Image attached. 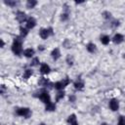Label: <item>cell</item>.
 <instances>
[{
    "mask_svg": "<svg viewBox=\"0 0 125 125\" xmlns=\"http://www.w3.org/2000/svg\"><path fill=\"white\" fill-rule=\"evenodd\" d=\"M38 62H39V59L38 58H34L33 60H32V62H31V65H37L38 64Z\"/></svg>",
    "mask_w": 125,
    "mask_h": 125,
    "instance_id": "obj_24",
    "label": "cell"
},
{
    "mask_svg": "<svg viewBox=\"0 0 125 125\" xmlns=\"http://www.w3.org/2000/svg\"><path fill=\"white\" fill-rule=\"evenodd\" d=\"M34 50L32 49V48H28V49H26V50H24V52H23V55L26 57V58H31V57H33V55H34Z\"/></svg>",
    "mask_w": 125,
    "mask_h": 125,
    "instance_id": "obj_11",
    "label": "cell"
},
{
    "mask_svg": "<svg viewBox=\"0 0 125 125\" xmlns=\"http://www.w3.org/2000/svg\"><path fill=\"white\" fill-rule=\"evenodd\" d=\"M17 20L20 21V22H22L26 20V16L23 12H18L17 13Z\"/></svg>",
    "mask_w": 125,
    "mask_h": 125,
    "instance_id": "obj_10",
    "label": "cell"
},
{
    "mask_svg": "<svg viewBox=\"0 0 125 125\" xmlns=\"http://www.w3.org/2000/svg\"><path fill=\"white\" fill-rule=\"evenodd\" d=\"M39 98H40V100L43 102V103H45L46 104H50L51 102V99H50V95L48 94V92H42L41 94H40V96H39Z\"/></svg>",
    "mask_w": 125,
    "mask_h": 125,
    "instance_id": "obj_4",
    "label": "cell"
},
{
    "mask_svg": "<svg viewBox=\"0 0 125 125\" xmlns=\"http://www.w3.org/2000/svg\"><path fill=\"white\" fill-rule=\"evenodd\" d=\"M17 114L20 116H23V117H28L30 115V110L27 107H21L19 108L17 110Z\"/></svg>",
    "mask_w": 125,
    "mask_h": 125,
    "instance_id": "obj_3",
    "label": "cell"
},
{
    "mask_svg": "<svg viewBox=\"0 0 125 125\" xmlns=\"http://www.w3.org/2000/svg\"><path fill=\"white\" fill-rule=\"evenodd\" d=\"M109 107H110L111 110L116 111V110L118 109V107H119V103H118V101H117L116 99H111L110 102H109Z\"/></svg>",
    "mask_w": 125,
    "mask_h": 125,
    "instance_id": "obj_5",
    "label": "cell"
},
{
    "mask_svg": "<svg viewBox=\"0 0 125 125\" xmlns=\"http://www.w3.org/2000/svg\"><path fill=\"white\" fill-rule=\"evenodd\" d=\"M101 125H107V124H106V123H102Z\"/></svg>",
    "mask_w": 125,
    "mask_h": 125,
    "instance_id": "obj_31",
    "label": "cell"
},
{
    "mask_svg": "<svg viewBox=\"0 0 125 125\" xmlns=\"http://www.w3.org/2000/svg\"><path fill=\"white\" fill-rule=\"evenodd\" d=\"M31 75H32V70H31V69H25V70H24V72H23V78L27 79V78H29Z\"/></svg>",
    "mask_w": 125,
    "mask_h": 125,
    "instance_id": "obj_17",
    "label": "cell"
},
{
    "mask_svg": "<svg viewBox=\"0 0 125 125\" xmlns=\"http://www.w3.org/2000/svg\"><path fill=\"white\" fill-rule=\"evenodd\" d=\"M50 71H51V68H50V66L47 63H42L41 64V66H40V72L42 74H48Z\"/></svg>",
    "mask_w": 125,
    "mask_h": 125,
    "instance_id": "obj_6",
    "label": "cell"
},
{
    "mask_svg": "<svg viewBox=\"0 0 125 125\" xmlns=\"http://www.w3.org/2000/svg\"><path fill=\"white\" fill-rule=\"evenodd\" d=\"M20 30H21V37H24V36L27 35V29H26V28H24V27H21Z\"/></svg>",
    "mask_w": 125,
    "mask_h": 125,
    "instance_id": "obj_20",
    "label": "cell"
},
{
    "mask_svg": "<svg viewBox=\"0 0 125 125\" xmlns=\"http://www.w3.org/2000/svg\"><path fill=\"white\" fill-rule=\"evenodd\" d=\"M62 20H66L67 19V14H62Z\"/></svg>",
    "mask_w": 125,
    "mask_h": 125,
    "instance_id": "obj_27",
    "label": "cell"
},
{
    "mask_svg": "<svg viewBox=\"0 0 125 125\" xmlns=\"http://www.w3.org/2000/svg\"><path fill=\"white\" fill-rule=\"evenodd\" d=\"M40 125H45V124H43V123H42V124H40Z\"/></svg>",
    "mask_w": 125,
    "mask_h": 125,
    "instance_id": "obj_32",
    "label": "cell"
},
{
    "mask_svg": "<svg viewBox=\"0 0 125 125\" xmlns=\"http://www.w3.org/2000/svg\"><path fill=\"white\" fill-rule=\"evenodd\" d=\"M87 50L90 52V53H94L96 51V45L94 43H89L87 45Z\"/></svg>",
    "mask_w": 125,
    "mask_h": 125,
    "instance_id": "obj_14",
    "label": "cell"
},
{
    "mask_svg": "<svg viewBox=\"0 0 125 125\" xmlns=\"http://www.w3.org/2000/svg\"><path fill=\"white\" fill-rule=\"evenodd\" d=\"M68 83H69V79H68V78H65V79L62 80V81L56 82V83L54 84V87H55L57 90H62Z\"/></svg>",
    "mask_w": 125,
    "mask_h": 125,
    "instance_id": "obj_2",
    "label": "cell"
},
{
    "mask_svg": "<svg viewBox=\"0 0 125 125\" xmlns=\"http://www.w3.org/2000/svg\"><path fill=\"white\" fill-rule=\"evenodd\" d=\"M101 42L104 44V45H107L109 43V37L107 35H104L101 37Z\"/></svg>",
    "mask_w": 125,
    "mask_h": 125,
    "instance_id": "obj_16",
    "label": "cell"
},
{
    "mask_svg": "<svg viewBox=\"0 0 125 125\" xmlns=\"http://www.w3.org/2000/svg\"><path fill=\"white\" fill-rule=\"evenodd\" d=\"M83 87H84V83H83L82 81H80V80H78V81H76V82L74 83V88H75L76 90H82Z\"/></svg>",
    "mask_w": 125,
    "mask_h": 125,
    "instance_id": "obj_13",
    "label": "cell"
},
{
    "mask_svg": "<svg viewBox=\"0 0 125 125\" xmlns=\"http://www.w3.org/2000/svg\"><path fill=\"white\" fill-rule=\"evenodd\" d=\"M118 125H125V116H120L118 120Z\"/></svg>",
    "mask_w": 125,
    "mask_h": 125,
    "instance_id": "obj_23",
    "label": "cell"
},
{
    "mask_svg": "<svg viewBox=\"0 0 125 125\" xmlns=\"http://www.w3.org/2000/svg\"><path fill=\"white\" fill-rule=\"evenodd\" d=\"M5 3H6L7 5H10V6H14V5H16V2H12V1H5Z\"/></svg>",
    "mask_w": 125,
    "mask_h": 125,
    "instance_id": "obj_26",
    "label": "cell"
},
{
    "mask_svg": "<svg viewBox=\"0 0 125 125\" xmlns=\"http://www.w3.org/2000/svg\"><path fill=\"white\" fill-rule=\"evenodd\" d=\"M70 125H78V123H77V121H75V122H73V123H71Z\"/></svg>",
    "mask_w": 125,
    "mask_h": 125,
    "instance_id": "obj_30",
    "label": "cell"
},
{
    "mask_svg": "<svg viewBox=\"0 0 125 125\" xmlns=\"http://www.w3.org/2000/svg\"><path fill=\"white\" fill-rule=\"evenodd\" d=\"M55 109H56V105L53 103H50V104H48L46 105V110H48V111H53Z\"/></svg>",
    "mask_w": 125,
    "mask_h": 125,
    "instance_id": "obj_18",
    "label": "cell"
},
{
    "mask_svg": "<svg viewBox=\"0 0 125 125\" xmlns=\"http://www.w3.org/2000/svg\"><path fill=\"white\" fill-rule=\"evenodd\" d=\"M35 24H36V21H35L34 18L27 19V21H26V26H27V28H29V29L33 28L35 26Z\"/></svg>",
    "mask_w": 125,
    "mask_h": 125,
    "instance_id": "obj_9",
    "label": "cell"
},
{
    "mask_svg": "<svg viewBox=\"0 0 125 125\" xmlns=\"http://www.w3.org/2000/svg\"><path fill=\"white\" fill-rule=\"evenodd\" d=\"M50 33H51V32H50L49 29H47V28H42V29L40 30V32H39V35H40V37H41L42 39H47Z\"/></svg>",
    "mask_w": 125,
    "mask_h": 125,
    "instance_id": "obj_8",
    "label": "cell"
},
{
    "mask_svg": "<svg viewBox=\"0 0 125 125\" xmlns=\"http://www.w3.org/2000/svg\"><path fill=\"white\" fill-rule=\"evenodd\" d=\"M74 99H75V98H74L73 96H72V97H69V100H70L71 102H73V101H74Z\"/></svg>",
    "mask_w": 125,
    "mask_h": 125,
    "instance_id": "obj_28",
    "label": "cell"
},
{
    "mask_svg": "<svg viewBox=\"0 0 125 125\" xmlns=\"http://www.w3.org/2000/svg\"><path fill=\"white\" fill-rule=\"evenodd\" d=\"M1 47H4V41L1 39Z\"/></svg>",
    "mask_w": 125,
    "mask_h": 125,
    "instance_id": "obj_29",
    "label": "cell"
},
{
    "mask_svg": "<svg viewBox=\"0 0 125 125\" xmlns=\"http://www.w3.org/2000/svg\"><path fill=\"white\" fill-rule=\"evenodd\" d=\"M51 55H52V58H53L54 60H58V59L60 58V56H61V53H60V50H59L58 48H56V49H54V50L52 51V53H51Z\"/></svg>",
    "mask_w": 125,
    "mask_h": 125,
    "instance_id": "obj_12",
    "label": "cell"
},
{
    "mask_svg": "<svg viewBox=\"0 0 125 125\" xmlns=\"http://www.w3.org/2000/svg\"><path fill=\"white\" fill-rule=\"evenodd\" d=\"M12 51L16 55H20L21 53V51H22V48H21V40L20 38H16L14 40V43L12 45Z\"/></svg>",
    "mask_w": 125,
    "mask_h": 125,
    "instance_id": "obj_1",
    "label": "cell"
},
{
    "mask_svg": "<svg viewBox=\"0 0 125 125\" xmlns=\"http://www.w3.org/2000/svg\"><path fill=\"white\" fill-rule=\"evenodd\" d=\"M76 121V116H75V114H71V115H69L68 116V118H67V122L68 123H73V122H75Z\"/></svg>",
    "mask_w": 125,
    "mask_h": 125,
    "instance_id": "obj_19",
    "label": "cell"
},
{
    "mask_svg": "<svg viewBox=\"0 0 125 125\" xmlns=\"http://www.w3.org/2000/svg\"><path fill=\"white\" fill-rule=\"evenodd\" d=\"M66 62H67V63H68V64H72V62H73V59H72V57H70V56H67V58H66Z\"/></svg>",
    "mask_w": 125,
    "mask_h": 125,
    "instance_id": "obj_25",
    "label": "cell"
},
{
    "mask_svg": "<svg viewBox=\"0 0 125 125\" xmlns=\"http://www.w3.org/2000/svg\"><path fill=\"white\" fill-rule=\"evenodd\" d=\"M47 83H48V80L46 79V78H41L40 80H39V84L40 85H43V86H45V85H47Z\"/></svg>",
    "mask_w": 125,
    "mask_h": 125,
    "instance_id": "obj_22",
    "label": "cell"
},
{
    "mask_svg": "<svg viewBox=\"0 0 125 125\" xmlns=\"http://www.w3.org/2000/svg\"><path fill=\"white\" fill-rule=\"evenodd\" d=\"M36 4H37V2L36 1H34V0H28L27 2H26V7L27 8H34L35 6H36Z\"/></svg>",
    "mask_w": 125,
    "mask_h": 125,
    "instance_id": "obj_15",
    "label": "cell"
},
{
    "mask_svg": "<svg viewBox=\"0 0 125 125\" xmlns=\"http://www.w3.org/2000/svg\"><path fill=\"white\" fill-rule=\"evenodd\" d=\"M63 96H64L63 92H59V93H58V95H57V97H56V101H57V102H59L61 99H62V98H63Z\"/></svg>",
    "mask_w": 125,
    "mask_h": 125,
    "instance_id": "obj_21",
    "label": "cell"
},
{
    "mask_svg": "<svg viewBox=\"0 0 125 125\" xmlns=\"http://www.w3.org/2000/svg\"><path fill=\"white\" fill-rule=\"evenodd\" d=\"M123 40H124V37H123V35L120 34V33L115 34V35L113 36V38H112V41H113L115 44H120Z\"/></svg>",
    "mask_w": 125,
    "mask_h": 125,
    "instance_id": "obj_7",
    "label": "cell"
}]
</instances>
